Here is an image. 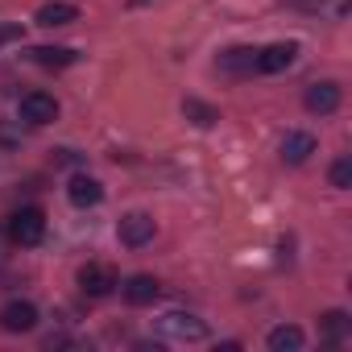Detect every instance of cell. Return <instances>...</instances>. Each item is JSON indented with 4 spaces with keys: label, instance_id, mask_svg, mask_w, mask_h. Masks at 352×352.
<instances>
[{
    "label": "cell",
    "instance_id": "8",
    "mask_svg": "<svg viewBox=\"0 0 352 352\" xmlns=\"http://www.w3.org/2000/svg\"><path fill=\"white\" fill-rule=\"evenodd\" d=\"M216 71H220V75H232V79L253 75V71H257V50H253V46H232V50H224V54L216 58Z\"/></svg>",
    "mask_w": 352,
    "mask_h": 352
},
{
    "label": "cell",
    "instance_id": "2",
    "mask_svg": "<svg viewBox=\"0 0 352 352\" xmlns=\"http://www.w3.org/2000/svg\"><path fill=\"white\" fill-rule=\"evenodd\" d=\"M9 236H13V245H21V249L42 245V236H46V212H42V208H21V212H13Z\"/></svg>",
    "mask_w": 352,
    "mask_h": 352
},
{
    "label": "cell",
    "instance_id": "10",
    "mask_svg": "<svg viewBox=\"0 0 352 352\" xmlns=\"http://www.w3.org/2000/svg\"><path fill=\"white\" fill-rule=\"evenodd\" d=\"M302 104H307V112H315V116H331L336 108H340V87L336 83H311L307 87V96H302Z\"/></svg>",
    "mask_w": 352,
    "mask_h": 352
},
{
    "label": "cell",
    "instance_id": "15",
    "mask_svg": "<svg viewBox=\"0 0 352 352\" xmlns=\"http://www.w3.org/2000/svg\"><path fill=\"white\" fill-rule=\"evenodd\" d=\"M71 21H79V9L75 5H42L38 9V25H46V30H58V25H71Z\"/></svg>",
    "mask_w": 352,
    "mask_h": 352
},
{
    "label": "cell",
    "instance_id": "11",
    "mask_svg": "<svg viewBox=\"0 0 352 352\" xmlns=\"http://www.w3.org/2000/svg\"><path fill=\"white\" fill-rule=\"evenodd\" d=\"M67 199H71L75 208H96V204L104 199V183L91 179V174H75V179L67 183Z\"/></svg>",
    "mask_w": 352,
    "mask_h": 352
},
{
    "label": "cell",
    "instance_id": "17",
    "mask_svg": "<svg viewBox=\"0 0 352 352\" xmlns=\"http://www.w3.org/2000/svg\"><path fill=\"white\" fill-rule=\"evenodd\" d=\"M183 116H187L191 124H199V129H212V124L220 120V112H216L212 104H204V100H195V96H187V100H183Z\"/></svg>",
    "mask_w": 352,
    "mask_h": 352
},
{
    "label": "cell",
    "instance_id": "18",
    "mask_svg": "<svg viewBox=\"0 0 352 352\" xmlns=\"http://www.w3.org/2000/svg\"><path fill=\"white\" fill-rule=\"evenodd\" d=\"M327 179H331L336 191H348V187H352V162H348V157H336L331 170H327Z\"/></svg>",
    "mask_w": 352,
    "mask_h": 352
},
{
    "label": "cell",
    "instance_id": "12",
    "mask_svg": "<svg viewBox=\"0 0 352 352\" xmlns=\"http://www.w3.org/2000/svg\"><path fill=\"white\" fill-rule=\"evenodd\" d=\"M315 153V137L311 133H286L282 137V162L286 166H302Z\"/></svg>",
    "mask_w": 352,
    "mask_h": 352
},
{
    "label": "cell",
    "instance_id": "3",
    "mask_svg": "<svg viewBox=\"0 0 352 352\" xmlns=\"http://www.w3.org/2000/svg\"><path fill=\"white\" fill-rule=\"evenodd\" d=\"M116 286H120V278H116V270L104 265V261H87V265L79 270V290H83L87 298H108Z\"/></svg>",
    "mask_w": 352,
    "mask_h": 352
},
{
    "label": "cell",
    "instance_id": "4",
    "mask_svg": "<svg viewBox=\"0 0 352 352\" xmlns=\"http://www.w3.org/2000/svg\"><path fill=\"white\" fill-rule=\"evenodd\" d=\"M153 232H157V224H153V216H145V212H129V216H120V224H116V236H120V245H129V249L149 245Z\"/></svg>",
    "mask_w": 352,
    "mask_h": 352
},
{
    "label": "cell",
    "instance_id": "1",
    "mask_svg": "<svg viewBox=\"0 0 352 352\" xmlns=\"http://www.w3.org/2000/svg\"><path fill=\"white\" fill-rule=\"evenodd\" d=\"M157 336L179 340V344H199V340H208V323H204L199 315L170 311V315H162V319H157Z\"/></svg>",
    "mask_w": 352,
    "mask_h": 352
},
{
    "label": "cell",
    "instance_id": "19",
    "mask_svg": "<svg viewBox=\"0 0 352 352\" xmlns=\"http://www.w3.org/2000/svg\"><path fill=\"white\" fill-rule=\"evenodd\" d=\"M13 38H21V30H13V25H0V46H5V42H13Z\"/></svg>",
    "mask_w": 352,
    "mask_h": 352
},
{
    "label": "cell",
    "instance_id": "7",
    "mask_svg": "<svg viewBox=\"0 0 352 352\" xmlns=\"http://www.w3.org/2000/svg\"><path fill=\"white\" fill-rule=\"evenodd\" d=\"M298 58V46L294 42H274L265 50H257V71L261 75H278V71H290Z\"/></svg>",
    "mask_w": 352,
    "mask_h": 352
},
{
    "label": "cell",
    "instance_id": "14",
    "mask_svg": "<svg viewBox=\"0 0 352 352\" xmlns=\"http://www.w3.org/2000/svg\"><path fill=\"white\" fill-rule=\"evenodd\" d=\"M265 344H270L274 352H298V348L307 344V336H302V327H294V323H278V327L265 336Z\"/></svg>",
    "mask_w": 352,
    "mask_h": 352
},
{
    "label": "cell",
    "instance_id": "13",
    "mask_svg": "<svg viewBox=\"0 0 352 352\" xmlns=\"http://www.w3.org/2000/svg\"><path fill=\"white\" fill-rule=\"evenodd\" d=\"M30 58H34L38 67H46V71H63V67H71L79 54H75L71 46H34Z\"/></svg>",
    "mask_w": 352,
    "mask_h": 352
},
{
    "label": "cell",
    "instance_id": "20",
    "mask_svg": "<svg viewBox=\"0 0 352 352\" xmlns=\"http://www.w3.org/2000/svg\"><path fill=\"white\" fill-rule=\"evenodd\" d=\"M129 5H149V0H129Z\"/></svg>",
    "mask_w": 352,
    "mask_h": 352
},
{
    "label": "cell",
    "instance_id": "6",
    "mask_svg": "<svg viewBox=\"0 0 352 352\" xmlns=\"http://www.w3.org/2000/svg\"><path fill=\"white\" fill-rule=\"evenodd\" d=\"M0 327L13 331V336L34 331V327H38V307H34V302H25V298L5 302V307H0Z\"/></svg>",
    "mask_w": 352,
    "mask_h": 352
},
{
    "label": "cell",
    "instance_id": "5",
    "mask_svg": "<svg viewBox=\"0 0 352 352\" xmlns=\"http://www.w3.org/2000/svg\"><path fill=\"white\" fill-rule=\"evenodd\" d=\"M21 120L25 124H50V120H58V100L50 91H25L21 96Z\"/></svg>",
    "mask_w": 352,
    "mask_h": 352
},
{
    "label": "cell",
    "instance_id": "16",
    "mask_svg": "<svg viewBox=\"0 0 352 352\" xmlns=\"http://www.w3.org/2000/svg\"><path fill=\"white\" fill-rule=\"evenodd\" d=\"M348 331H352V319H348V311H327V315L319 319V336H323L327 344H340Z\"/></svg>",
    "mask_w": 352,
    "mask_h": 352
},
{
    "label": "cell",
    "instance_id": "9",
    "mask_svg": "<svg viewBox=\"0 0 352 352\" xmlns=\"http://www.w3.org/2000/svg\"><path fill=\"white\" fill-rule=\"evenodd\" d=\"M120 294H124V302H129V307H149V302H157L162 282H157V278H149V274H133V278L120 286Z\"/></svg>",
    "mask_w": 352,
    "mask_h": 352
}]
</instances>
